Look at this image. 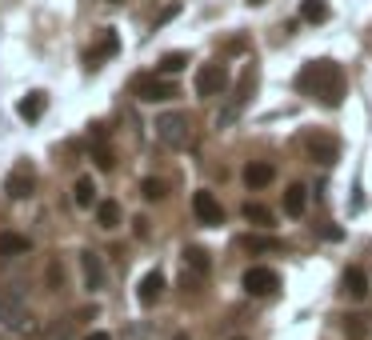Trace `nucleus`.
Wrapping results in <instances>:
<instances>
[{
	"mask_svg": "<svg viewBox=\"0 0 372 340\" xmlns=\"http://www.w3.org/2000/svg\"><path fill=\"white\" fill-rule=\"evenodd\" d=\"M296 88H300L305 97L337 108L340 100H344L348 81H344V68H340L337 60H308V65L300 68V76H296Z\"/></svg>",
	"mask_w": 372,
	"mask_h": 340,
	"instance_id": "obj_1",
	"label": "nucleus"
},
{
	"mask_svg": "<svg viewBox=\"0 0 372 340\" xmlns=\"http://www.w3.org/2000/svg\"><path fill=\"white\" fill-rule=\"evenodd\" d=\"M300 148H305V156L312 164H337V156H340V140L332 132H321V129H308L300 136Z\"/></svg>",
	"mask_w": 372,
	"mask_h": 340,
	"instance_id": "obj_2",
	"label": "nucleus"
},
{
	"mask_svg": "<svg viewBox=\"0 0 372 340\" xmlns=\"http://www.w3.org/2000/svg\"><path fill=\"white\" fill-rule=\"evenodd\" d=\"M156 136H161V145L168 148H188L193 145V120L184 113H164L156 120Z\"/></svg>",
	"mask_w": 372,
	"mask_h": 340,
	"instance_id": "obj_3",
	"label": "nucleus"
},
{
	"mask_svg": "<svg viewBox=\"0 0 372 340\" xmlns=\"http://www.w3.org/2000/svg\"><path fill=\"white\" fill-rule=\"evenodd\" d=\"M257 81H260V72H257V65H244V72H241V84H236V97L228 100V108L220 113V124H232L236 116L248 108V100H252V92H257Z\"/></svg>",
	"mask_w": 372,
	"mask_h": 340,
	"instance_id": "obj_4",
	"label": "nucleus"
},
{
	"mask_svg": "<svg viewBox=\"0 0 372 340\" xmlns=\"http://www.w3.org/2000/svg\"><path fill=\"white\" fill-rule=\"evenodd\" d=\"M4 193L13 196V200H29V196L36 193V164L20 161L13 172H8V180H4Z\"/></svg>",
	"mask_w": 372,
	"mask_h": 340,
	"instance_id": "obj_5",
	"label": "nucleus"
},
{
	"mask_svg": "<svg viewBox=\"0 0 372 340\" xmlns=\"http://www.w3.org/2000/svg\"><path fill=\"white\" fill-rule=\"evenodd\" d=\"M241 284H244V292H248V296H268V292L280 289V276H276L268 264H252V268L241 276Z\"/></svg>",
	"mask_w": 372,
	"mask_h": 340,
	"instance_id": "obj_6",
	"label": "nucleus"
},
{
	"mask_svg": "<svg viewBox=\"0 0 372 340\" xmlns=\"http://www.w3.org/2000/svg\"><path fill=\"white\" fill-rule=\"evenodd\" d=\"M136 97L148 100V104H164V100L177 97V81H168V76H140L136 81Z\"/></svg>",
	"mask_w": 372,
	"mask_h": 340,
	"instance_id": "obj_7",
	"label": "nucleus"
},
{
	"mask_svg": "<svg viewBox=\"0 0 372 340\" xmlns=\"http://www.w3.org/2000/svg\"><path fill=\"white\" fill-rule=\"evenodd\" d=\"M228 88V68L225 65H204L200 72H196V92L204 100H212V97H220Z\"/></svg>",
	"mask_w": 372,
	"mask_h": 340,
	"instance_id": "obj_8",
	"label": "nucleus"
},
{
	"mask_svg": "<svg viewBox=\"0 0 372 340\" xmlns=\"http://www.w3.org/2000/svg\"><path fill=\"white\" fill-rule=\"evenodd\" d=\"M193 212H196V220L200 225H209V228H216V225H225V209H220V200L212 193H193Z\"/></svg>",
	"mask_w": 372,
	"mask_h": 340,
	"instance_id": "obj_9",
	"label": "nucleus"
},
{
	"mask_svg": "<svg viewBox=\"0 0 372 340\" xmlns=\"http://www.w3.org/2000/svg\"><path fill=\"white\" fill-rule=\"evenodd\" d=\"M116 52H120V36H116V29H104V33L97 36V44L84 49V65L97 68L100 60H108V56H116Z\"/></svg>",
	"mask_w": 372,
	"mask_h": 340,
	"instance_id": "obj_10",
	"label": "nucleus"
},
{
	"mask_svg": "<svg viewBox=\"0 0 372 340\" xmlns=\"http://www.w3.org/2000/svg\"><path fill=\"white\" fill-rule=\"evenodd\" d=\"M81 273H84V289H88V292L104 289V264H100V252L84 248V252H81Z\"/></svg>",
	"mask_w": 372,
	"mask_h": 340,
	"instance_id": "obj_11",
	"label": "nucleus"
},
{
	"mask_svg": "<svg viewBox=\"0 0 372 340\" xmlns=\"http://www.w3.org/2000/svg\"><path fill=\"white\" fill-rule=\"evenodd\" d=\"M164 284H168V280H164V273H161V268H152V273H148L140 284H136V300H140L145 308L156 305V300L164 296Z\"/></svg>",
	"mask_w": 372,
	"mask_h": 340,
	"instance_id": "obj_12",
	"label": "nucleus"
},
{
	"mask_svg": "<svg viewBox=\"0 0 372 340\" xmlns=\"http://www.w3.org/2000/svg\"><path fill=\"white\" fill-rule=\"evenodd\" d=\"M241 177H244V184H248V188H268V184L276 180V168L268 161H248Z\"/></svg>",
	"mask_w": 372,
	"mask_h": 340,
	"instance_id": "obj_13",
	"label": "nucleus"
},
{
	"mask_svg": "<svg viewBox=\"0 0 372 340\" xmlns=\"http://www.w3.org/2000/svg\"><path fill=\"white\" fill-rule=\"evenodd\" d=\"M340 289L348 292V296H353V300H364V296H369V273H364V268H344V276H340Z\"/></svg>",
	"mask_w": 372,
	"mask_h": 340,
	"instance_id": "obj_14",
	"label": "nucleus"
},
{
	"mask_svg": "<svg viewBox=\"0 0 372 340\" xmlns=\"http://www.w3.org/2000/svg\"><path fill=\"white\" fill-rule=\"evenodd\" d=\"M0 321L8 324V328L33 332V316H29V308H20V305H4V300H0Z\"/></svg>",
	"mask_w": 372,
	"mask_h": 340,
	"instance_id": "obj_15",
	"label": "nucleus"
},
{
	"mask_svg": "<svg viewBox=\"0 0 372 340\" xmlns=\"http://www.w3.org/2000/svg\"><path fill=\"white\" fill-rule=\"evenodd\" d=\"M305 209H308V188L305 184H289L284 188V212L289 216H305Z\"/></svg>",
	"mask_w": 372,
	"mask_h": 340,
	"instance_id": "obj_16",
	"label": "nucleus"
},
{
	"mask_svg": "<svg viewBox=\"0 0 372 340\" xmlns=\"http://www.w3.org/2000/svg\"><path fill=\"white\" fill-rule=\"evenodd\" d=\"M184 264H188V273H196V276H209V268H212L209 248H196V244H188V248H184Z\"/></svg>",
	"mask_w": 372,
	"mask_h": 340,
	"instance_id": "obj_17",
	"label": "nucleus"
},
{
	"mask_svg": "<svg viewBox=\"0 0 372 340\" xmlns=\"http://www.w3.org/2000/svg\"><path fill=\"white\" fill-rule=\"evenodd\" d=\"M33 248L29 236H20V232H0V257H24Z\"/></svg>",
	"mask_w": 372,
	"mask_h": 340,
	"instance_id": "obj_18",
	"label": "nucleus"
},
{
	"mask_svg": "<svg viewBox=\"0 0 372 340\" xmlns=\"http://www.w3.org/2000/svg\"><path fill=\"white\" fill-rule=\"evenodd\" d=\"M72 200H76V209H92V204H97V184H92V177H81L72 184Z\"/></svg>",
	"mask_w": 372,
	"mask_h": 340,
	"instance_id": "obj_19",
	"label": "nucleus"
},
{
	"mask_svg": "<svg viewBox=\"0 0 372 340\" xmlns=\"http://www.w3.org/2000/svg\"><path fill=\"white\" fill-rule=\"evenodd\" d=\"M300 20L305 24H324L328 20V0H305L300 4Z\"/></svg>",
	"mask_w": 372,
	"mask_h": 340,
	"instance_id": "obj_20",
	"label": "nucleus"
},
{
	"mask_svg": "<svg viewBox=\"0 0 372 340\" xmlns=\"http://www.w3.org/2000/svg\"><path fill=\"white\" fill-rule=\"evenodd\" d=\"M97 220H100V228H108V232L120 228V204H116V200H100V204H97Z\"/></svg>",
	"mask_w": 372,
	"mask_h": 340,
	"instance_id": "obj_21",
	"label": "nucleus"
},
{
	"mask_svg": "<svg viewBox=\"0 0 372 340\" xmlns=\"http://www.w3.org/2000/svg\"><path fill=\"white\" fill-rule=\"evenodd\" d=\"M184 65H188V52H164L161 65H156V76H177Z\"/></svg>",
	"mask_w": 372,
	"mask_h": 340,
	"instance_id": "obj_22",
	"label": "nucleus"
},
{
	"mask_svg": "<svg viewBox=\"0 0 372 340\" xmlns=\"http://www.w3.org/2000/svg\"><path fill=\"white\" fill-rule=\"evenodd\" d=\"M40 113H45V92H29V97L20 100V116L33 124V120H40Z\"/></svg>",
	"mask_w": 372,
	"mask_h": 340,
	"instance_id": "obj_23",
	"label": "nucleus"
},
{
	"mask_svg": "<svg viewBox=\"0 0 372 340\" xmlns=\"http://www.w3.org/2000/svg\"><path fill=\"white\" fill-rule=\"evenodd\" d=\"M236 248H252V252H268V248H280V241H276V236H241V241H236Z\"/></svg>",
	"mask_w": 372,
	"mask_h": 340,
	"instance_id": "obj_24",
	"label": "nucleus"
},
{
	"mask_svg": "<svg viewBox=\"0 0 372 340\" xmlns=\"http://www.w3.org/2000/svg\"><path fill=\"white\" fill-rule=\"evenodd\" d=\"M244 220H252V225L268 228V225H273V212L264 209V204H257V200H252V204H244Z\"/></svg>",
	"mask_w": 372,
	"mask_h": 340,
	"instance_id": "obj_25",
	"label": "nucleus"
},
{
	"mask_svg": "<svg viewBox=\"0 0 372 340\" xmlns=\"http://www.w3.org/2000/svg\"><path fill=\"white\" fill-rule=\"evenodd\" d=\"M140 193H145L148 200H164V196H168V184H164L161 177H148V180H140Z\"/></svg>",
	"mask_w": 372,
	"mask_h": 340,
	"instance_id": "obj_26",
	"label": "nucleus"
},
{
	"mask_svg": "<svg viewBox=\"0 0 372 340\" xmlns=\"http://www.w3.org/2000/svg\"><path fill=\"white\" fill-rule=\"evenodd\" d=\"M92 161H97V168H100V172H113V168H116L113 148H104V145H92Z\"/></svg>",
	"mask_w": 372,
	"mask_h": 340,
	"instance_id": "obj_27",
	"label": "nucleus"
},
{
	"mask_svg": "<svg viewBox=\"0 0 372 340\" xmlns=\"http://www.w3.org/2000/svg\"><path fill=\"white\" fill-rule=\"evenodd\" d=\"M360 321H364V316H348V324H344V328H348V340L364 337V324H360Z\"/></svg>",
	"mask_w": 372,
	"mask_h": 340,
	"instance_id": "obj_28",
	"label": "nucleus"
},
{
	"mask_svg": "<svg viewBox=\"0 0 372 340\" xmlns=\"http://www.w3.org/2000/svg\"><path fill=\"white\" fill-rule=\"evenodd\" d=\"M132 228H136V236H148V220H145V216H136V220H132Z\"/></svg>",
	"mask_w": 372,
	"mask_h": 340,
	"instance_id": "obj_29",
	"label": "nucleus"
},
{
	"mask_svg": "<svg viewBox=\"0 0 372 340\" xmlns=\"http://www.w3.org/2000/svg\"><path fill=\"white\" fill-rule=\"evenodd\" d=\"M84 340H113V337H108V332H88Z\"/></svg>",
	"mask_w": 372,
	"mask_h": 340,
	"instance_id": "obj_30",
	"label": "nucleus"
},
{
	"mask_svg": "<svg viewBox=\"0 0 372 340\" xmlns=\"http://www.w3.org/2000/svg\"><path fill=\"white\" fill-rule=\"evenodd\" d=\"M248 4H264V0H248Z\"/></svg>",
	"mask_w": 372,
	"mask_h": 340,
	"instance_id": "obj_31",
	"label": "nucleus"
},
{
	"mask_svg": "<svg viewBox=\"0 0 372 340\" xmlns=\"http://www.w3.org/2000/svg\"><path fill=\"white\" fill-rule=\"evenodd\" d=\"M172 340H188V337H172Z\"/></svg>",
	"mask_w": 372,
	"mask_h": 340,
	"instance_id": "obj_32",
	"label": "nucleus"
}]
</instances>
